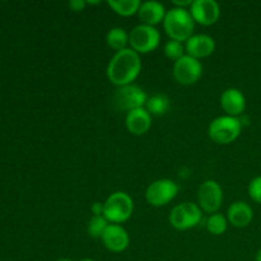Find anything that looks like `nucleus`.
<instances>
[{
	"instance_id": "1",
	"label": "nucleus",
	"mask_w": 261,
	"mask_h": 261,
	"mask_svg": "<svg viewBox=\"0 0 261 261\" xmlns=\"http://www.w3.org/2000/svg\"><path fill=\"white\" fill-rule=\"evenodd\" d=\"M142 71V59L133 48L117 51L109 61L106 75L109 81L116 87L133 84Z\"/></svg>"
},
{
	"instance_id": "2",
	"label": "nucleus",
	"mask_w": 261,
	"mask_h": 261,
	"mask_svg": "<svg viewBox=\"0 0 261 261\" xmlns=\"http://www.w3.org/2000/svg\"><path fill=\"white\" fill-rule=\"evenodd\" d=\"M162 23L170 40L180 41L184 43L194 35L195 22L189 9L172 7L167 10Z\"/></svg>"
},
{
	"instance_id": "3",
	"label": "nucleus",
	"mask_w": 261,
	"mask_h": 261,
	"mask_svg": "<svg viewBox=\"0 0 261 261\" xmlns=\"http://www.w3.org/2000/svg\"><path fill=\"white\" fill-rule=\"evenodd\" d=\"M134 212V200L125 191H115L103 201V217L112 224L129 221Z\"/></svg>"
},
{
	"instance_id": "4",
	"label": "nucleus",
	"mask_w": 261,
	"mask_h": 261,
	"mask_svg": "<svg viewBox=\"0 0 261 261\" xmlns=\"http://www.w3.org/2000/svg\"><path fill=\"white\" fill-rule=\"evenodd\" d=\"M242 125L239 117L219 116L209 124L208 135L217 144H231L240 137Z\"/></svg>"
},
{
	"instance_id": "5",
	"label": "nucleus",
	"mask_w": 261,
	"mask_h": 261,
	"mask_svg": "<svg viewBox=\"0 0 261 261\" xmlns=\"http://www.w3.org/2000/svg\"><path fill=\"white\" fill-rule=\"evenodd\" d=\"M160 42L161 33L153 25L140 23V24L135 25L132 32L129 33L130 48H133L139 55L154 51L160 46Z\"/></svg>"
},
{
	"instance_id": "6",
	"label": "nucleus",
	"mask_w": 261,
	"mask_h": 261,
	"mask_svg": "<svg viewBox=\"0 0 261 261\" xmlns=\"http://www.w3.org/2000/svg\"><path fill=\"white\" fill-rule=\"evenodd\" d=\"M203 218V211L200 206L191 201L177 204L171 211L170 224L177 231H188L198 226Z\"/></svg>"
},
{
	"instance_id": "7",
	"label": "nucleus",
	"mask_w": 261,
	"mask_h": 261,
	"mask_svg": "<svg viewBox=\"0 0 261 261\" xmlns=\"http://www.w3.org/2000/svg\"><path fill=\"white\" fill-rule=\"evenodd\" d=\"M148 96L144 89L140 88L139 86L127 84L124 87H117L114 93V105L120 111L127 112L133 110L142 109L145 107Z\"/></svg>"
},
{
	"instance_id": "8",
	"label": "nucleus",
	"mask_w": 261,
	"mask_h": 261,
	"mask_svg": "<svg viewBox=\"0 0 261 261\" xmlns=\"http://www.w3.org/2000/svg\"><path fill=\"white\" fill-rule=\"evenodd\" d=\"M178 186L170 178H161L150 184L145 190V200L149 205L160 208L170 204L177 196Z\"/></svg>"
},
{
	"instance_id": "9",
	"label": "nucleus",
	"mask_w": 261,
	"mask_h": 261,
	"mask_svg": "<svg viewBox=\"0 0 261 261\" xmlns=\"http://www.w3.org/2000/svg\"><path fill=\"white\" fill-rule=\"evenodd\" d=\"M172 74L178 84L191 86L196 83L203 75V65L200 60L185 54L182 58L173 63Z\"/></svg>"
},
{
	"instance_id": "10",
	"label": "nucleus",
	"mask_w": 261,
	"mask_h": 261,
	"mask_svg": "<svg viewBox=\"0 0 261 261\" xmlns=\"http://www.w3.org/2000/svg\"><path fill=\"white\" fill-rule=\"evenodd\" d=\"M223 203V189L217 181L206 180L199 186L198 205L205 213H218Z\"/></svg>"
},
{
	"instance_id": "11",
	"label": "nucleus",
	"mask_w": 261,
	"mask_h": 261,
	"mask_svg": "<svg viewBox=\"0 0 261 261\" xmlns=\"http://www.w3.org/2000/svg\"><path fill=\"white\" fill-rule=\"evenodd\" d=\"M194 22L201 25H212L221 17V7L216 0H194L189 8Z\"/></svg>"
},
{
	"instance_id": "12",
	"label": "nucleus",
	"mask_w": 261,
	"mask_h": 261,
	"mask_svg": "<svg viewBox=\"0 0 261 261\" xmlns=\"http://www.w3.org/2000/svg\"><path fill=\"white\" fill-rule=\"evenodd\" d=\"M101 240L103 246L115 254L125 251L130 244L129 233L121 224L110 223L105 233L102 234Z\"/></svg>"
},
{
	"instance_id": "13",
	"label": "nucleus",
	"mask_w": 261,
	"mask_h": 261,
	"mask_svg": "<svg viewBox=\"0 0 261 261\" xmlns=\"http://www.w3.org/2000/svg\"><path fill=\"white\" fill-rule=\"evenodd\" d=\"M214 50H216V41L212 36L205 33H195L185 42L186 54L198 60L211 56Z\"/></svg>"
},
{
	"instance_id": "14",
	"label": "nucleus",
	"mask_w": 261,
	"mask_h": 261,
	"mask_svg": "<svg viewBox=\"0 0 261 261\" xmlns=\"http://www.w3.org/2000/svg\"><path fill=\"white\" fill-rule=\"evenodd\" d=\"M221 107L228 116L240 117L246 110V98L239 88H227L221 94Z\"/></svg>"
},
{
	"instance_id": "15",
	"label": "nucleus",
	"mask_w": 261,
	"mask_h": 261,
	"mask_svg": "<svg viewBox=\"0 0 261 261\" xmlns=\"http://www.w3.org/2000/svg\"><path fill=\"white\" fill-rule=\"evenodd\" d=\"M125 125L133 135H137V137L144 135L152 126V115L145 110V107L133 110L126 114Z\"/></svg>"
},
{
	"instance_id": "16",
	"label": "nucleus",
	"mask_w": 261,
	"mask_h": 261,
	"mask_svg": "<svg viewBox=\"0 0 261 261\" xmlns=\"http://www.w3.org/2000/svg\"><path fill=\"white\" fill-rule=\"evenodd\" d=\"M166 13H167V10L162 3L157 2V0H147L140 5L139 10H138V17L143 24L155 27L158 23L163 22Z\"/></svg>"
},
{
	"instance_id": "17",
	"label": "nucleus",
	"mask_w": 261,
	"mask_h": 261,
	"mask_svg": "<svg viewBox=\"0 0 261 261\" xmlns=\"http://www.w3.org/2000/svg\"><path fill=\"white\" fill-rule=\"evenodd\" d=\"M254 219V211L245 201H234L228 206L227 221L236 228H245Z\"/></svg>"
},
{
	"instance_id": "18",
	"label": "nucleus",
	"mask_w": 261,
	"mask_h": 261,
	"mask_svg": "<svg viewBox=\"0 0 261 261\" xmlns=\"http://www.w3.org/2000/svg\"><path fill=\"white\" fill-rule=\"evenodd\" d=\"M106 43L115 53L125 50L129 45V33L121 27L111 28L106 35Z\"/></svg>"
},
{
	"instance_id": "19",
	"label": "nucleus",
	"mask_w": 261,
	"mask_h": 261,
	"mask_svg": "<svg viewBox=\"0 0 261 261\" xmlns=\"http://www.w3.org/2000/svg\"><path fill=\"white\" fill-rule=\"evenodd\" d=\"M171 101L166 94L163 93H155L153 96L148 97L147 103H145V110L149 112L150 115L154 116H161L165 115L166 112L170 110Z\"/></svg>"
},
{
	"instance_id": "20",
	"label": "nucleus",
	"mask_w": 261,
	"mask_h": 261,
	"mask_svg": "<svg viewBox=\"0 0 261 261\" xmlns=\"http://www.w3.org/2000/svg\"><path fill=\"white\" fill-rule=\"evenodd\" d=\"M107 5L116 14L121 17H130V15L138 14L142 2L140 0H107Z\"/></svg>"
},
{
	"instance_id": "21",
	"label": "nucleus",
	"mask_w": 261,
	"mask_h": 261,
	"mask_svg": "<svg viewBox=\"0 0 261 261\" xmlns=\"http://www.w3.org/2000/svg\"><path fill=\"white\" fill-rule=\"evenodd\" d=\"M205 226L209 233L214 234V236H221L227 231L228 221H227V217H224L223 214L214 213L208 217Z\"/></svg>"
},
{
	"instance_id": "22",
	"label": "nucleus",
	"mask_w": 261,
	"mask_h": 261,
	"mask_svg": "<svg viewBox=\"0 0 261 261\" xmlns=\"http://www.w3.org/2000/svg\"><path fill=\"white\" fill-rule=\"evenodd\" d=\"M109 221L103 216H93L88 222L87 232L93 239H101L106 228L109 227Z\"/></svg>"
},
{
	"instance_id": "23",
	"label": "nucleus",
	"mask_w": 261,
	"mask_h": 261,
	"mask_svg": "<svg viewBox=\"0 0 261 261\" xmlns=\"http://www.w3.org/2000/svg\"><path fill=\"white\" fill-rule=\"evenodd\" d=\"M163 53H165L167 59H170L172 61H177L178 59L182 58L186 54L185 45L182 42H180V41L170 40L163 46Z\"/></svg>"
},
{
	"instance_id": "24",
	"label": "nucleus",
	"mask_w": 261,
	"mask_h": 261,
	"mask_svg": "<svg viewBox=\"0 0 261 261\" xmlns=\"http://www.w3.org/2000/svg\"><path fill=\"white\" fill-rule=\"evenodd\" d=\"M249 195L255 203L261 204V176H256L255 178H252L249 184Z\"/></svg>"
},
{
	"instance_id": "25",
	"label": "nucleus",
	"mask_w": 261,
	"mask_h": 261,
	"mask_svg": "<svg viewBox=\"0 0 261 261\" xmlns=\"http://www.w3.org/2000/svg\"><path fill=\"white\" fill-rule=\"evenodd\" d=\"M68 5L73 12H82L87 7V2L86 0H71Z\"/></svg>"
},
{
	"instance_id": "26",
	"label": "nucleus",
	"mask_w": 261,
	"mask_h": 261,
	"mask_svg": "<svg viewBox=\"0 0 261 261\" xmlns=\"http://www.w3.org/2000/svg\"><path fill=\"white\" fill-rule=\"evenodd\" d=\"M91 212L93 213V216H103V203L96 201L92 204Z\"/></svg>"
},
{
	"instance_id": "27",
	"label": "nucleus",
	"mask_w": 261,
	"mask_h": 261,
	"mask_svg": "<svg viewBox=\"0 0 261 261\" xmlns=\"http://www.w3.org/2000/svg\"><path fill=\"white\" fill-rule=\"evenodd\" d=\"M255 261H261V247L259 250H257L256 256H255Z\"/></svg>"
},
{
	"instance_id": "28",
	"label": "nucleus",
	"mask_w": 261,
	"mask_h": 261,
	"mask_svg": "<svg viewBox=\"0 0 261 261\" xmlns=\"http://www.w3.org/2000/svg\"><path fill=\"white\" fill-rule=\"evenodd\" d=\"M79 261H94L93 259H89V257H84V259H81Z\"/></svg>"
},
{
	"instance_id": "29",
	"label": "nucleus",
	"mask_w": 261,
	"mask_h": 261,
	"mask_svg": "<svg viewBox=\"0 0 261 261\" xmlns=\"http://www.w3.org/2000/svg\"><path fill=\"white\" fill-rule=\"evenodd\" d=\"M56 261H73V260H70V259H66V257H63V259H59V260H56Z\"/></svg>"
}]
</instances>
